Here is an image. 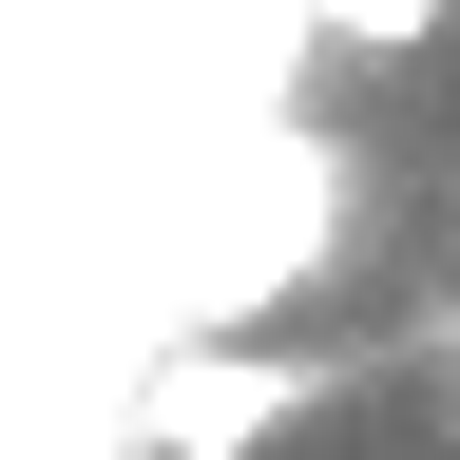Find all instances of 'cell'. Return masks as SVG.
<instances>
[{
  "label": "cell",
  "mask_w": 460,
  "mask_h": 460,
  "mask_svg": "<svg viewBox=\"0 0 460 460\" xmlns=\"http://www.w3.org/2000/svg\"><path fill=\"white\" fill-rule=\"evenodd\" d=\"M307 402H326L307 345H230V326H211V345H172V365L135 384V441H154V460H269Z\"/></svg>",
  "instance_id": "1"
},
{
  "label": "cell",
  "mask_w": 460,
  "mask_h": 460,
  "mask_svg": "<svg viewBox=\"0 0 460 460\" xmlns=\"http://www.w3.org/2000/svg\"><path fill=\"white\" fill-rule=\"evenodd\" d=\"M326 39H365V58H402V39H460V0H307Z\"/></svg>",
  "instance_id": "2"
}]
</instances>
